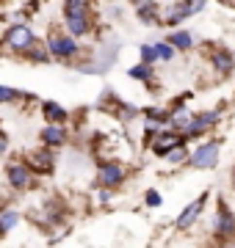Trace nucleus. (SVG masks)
I'll use <instances>...</instances> for the list:
<instances>
[{
    "mask_svg": "<svg viewBox=\"0 0 235 248\" xmlns=\"http://www.w3.org/2000/svg\"><path fill=\"white\" fill-rule=\"evenodd\" d=\"M91 6L86 0H67L64 3V19H72V17H89Z\"/></svg>",
    "mask_w": 235,
    "mask_h": 248,
    "instance_id": "obj_13",
    "label": "nucleus"
},
{
    "mask_svg": "<svg viewBox=\"0 0 235 248\" xmlns=\"http://www.w3.org/2000/svg\"><path fill=\"white\" fill-rule=\"evenodd\" d=\"M6 149H9V135L3 133L0 135V152H6Z\"/></svg>",
    "mask_w": 235,
    "mask_h": 248,
    "instance_id": "obj_27",
    "label": "nucleus"
},
{
    "mask_svg": "<svg viewBox=\"0 0 235 248\" xmlns=\"http://www.w3.org/2000/svg\"><path fill=\"white\" fill-rule=\"evenodd\" d=\"M216 234L218 237H235V215L224 202H218V215H216Z\"/></svg>",
    "mask_w": 235,
    "mask_h": 248,
    "instance_id": "obj_7",
    "label": "nucleus"
},
{
    "mask_svg": "<svg viewBox=\"0 0 235 248\" xmlns=\"http://www.w3.org/2000/svg\"><path fill=\"white\" fill-rule=\"evenodd\" d=\"M155 58H158V53H155V47H152V45H144V47H141V63L152 66Z\"/></svg>",
    "mask_w": 235,
    "mask_h": 248,
    "instance_id": "obj_21",
    "label": "nucleus"
},
{
    "mask_svg": "<svg viewBox=\"0 0 235 248\" xmlns=\"http://www.w3.org/2000/svg\"><path fill=\"white\" fill-rule=\"evenodd\" d=\"M205 202H208V193H202L197 199V202H191L188 207H185V210H183L180 215H177V221H174V226H177V229H188L191 223L197 221L199 215H202V210H205Z\"/></svg>",
    "mask_w": 235,
    "mask_h": 248,
    "instance_id": "obj_4",
    "label": "nucleus"
},
{
    "mask_svg": "<svg viewBox=\"0 0 235 248\" xmlns=\"http://www.w3.org/2000/svg\"><path fill=\"white\" fill-rule=\"evenodd\" d=\"M122 179H125V169H122L119 163H105V166L100 169V185L117 187Z\"/></svg>",
    "mask_w": 235,
    "mask_h": 248,
    "instance_id": "obj_8",
    "label": "nucleus"
},
{
    "mask_svg": "<svg viewBox=\"0 0 235 248\" xmlns=\"http://www.w3.org/2000/svg\"><path fill=\"white\" fill-rule=\"evenodd\" d=\"M188 157V155H185V149H174V152H169V155H166V160H169V163H183V160Z\"/></svg>",
    "mask_w": 235,
    "mask_h": 248,
    "instance_id": "obj_23",
    "label": "nucleus"
},
{
    "mask_svg": "<svg viewBox=\"0 0 235 248\" xmlns=\"http://www.w3.org/2000/svg\"><path fill=\"white\" fill-rule=\"evenodd\" d=\"M169 45L174 47V50H191V33H185V31H174V33H169V39H166Z\"/></svg>",
    "mask_w": 235,
    "mask_h": 248,
    "instance_id": "obj_15",
    "label": "nucleus"
},
{
    "mask_svg": "<svg viewBox=\"0 0 235 248\" xmlns=\"http://www.w3.org/2000/svg\"><path fill=\"white\" fill-rule=\"evenodd\" d=\"M202 9H205V0H199V3L194 0V3H188V14H197V11H202Z\"/></svg>",
    "mask_w": 235,
    "mask_h": 248,
    "instance_id": "obj_26",
    "label": "nucleus"
},
{
    "mask_svg": "<svg viewBox=\"0 0 235 248\" xmlns=\"http://www.w3.org/2000/svg\"><path fill=\"white\" fill-rule=\"evenodd\" d=\"M3 45L11 47V50H17V53H31L34 47H36V36L28 25H11L3 36Z\"/></svg>",
    "mask_w": 235,
    "mask_h": 248,
    "instance_id": "obj_1",
    "label": "nucleus"
},
{
    "mask_svg": "<svg viewBox=\"0 0 235 248\" xmlns=\"http://www.w3.org/2000/svg\"><path fill=\"white\" fill-rule=\"evenodd\" d=\"M67 31H69V36H86V33H89V17L67 19Z\"/></svg>",
    "mask_w": 235,
    "mask_h": 248,
    "instance_id": "obj_16",
    "label": "nucleus"
},
{
    "mask_svg": "<svg viewBox=\"0 0 235 248\" xmlns=\"http://www.w3.org/2000/svg\"><path fill=\"white\" fill-rule=\"evenodd\" d=\"M218 163V143L216 141H208L202 143V146H197L194 149V155H191V166L199 171H208V169H216Z\"/></svg>",
    "mask_w": 235,
    "mask_h": 248,
    "instance_id": "obj_3",
    "label": "nucleus"
},
{
    "mask_svg": "<svg viewBox=\"0 0 235 248\" xmlns=\"http://www.w3.org/2000/svg\"><path fill=\"white\" fill-rule=\"evenodd\" d=\"M47 45H50V53L55 55V58H72L75 53H78V45H75V36L69 33H58V31H50V36H47Z\"/></svg>",
    "mask_w": 235,
    "mask_h": 248,
    "instance_id": "obj_2",
    "label": "nucleus"
},
{
    "mask_svg": "<svg viewBox=\"0 0 235 248\" xmlns=\"http://www.w3.org/2000/svg\"><path fill=\"white\" fill-rule=\"evenodd\" d=\"M213 63H216L218 72H224V75H227V72L233 69V55L227 53V50H218V53L213 55Z\"/></svg>",
    "mask_w": 235,
    "mask_h": 248,
    "instance_id": "obj_18",
    "label": "nucleus"
},
{
    "mask_svg": "<svg viewBox=\"0 0 235 248\" xmlns=\"http://www.w3.org/2000/svg\"><path fill=\"white\" fill-rule=\"evenodd\" d=\"M6 179H9V185L14 190H25L28 182H31V169L25 163H9L6 166Z\"/></svg>",
    "mask_w": 235,
    "mask_h": 248,
    "instance_id": "obj_5",
    "label": "nucleus"
},
{
    "mask_svg": "<svg viewBox=\"0 0 235 248\" xmlns=\"http://www.w3.org/2000/svg\"><path fill=\"white\" fill-rule=\"evenodd\" d=\"M216 122H218V110L197 113L194 116V122H191V127H188V133H185V138H188V135H197V133H205V130H210Z\"/></svg>",
    "mask_w": 235,
    "mask_h": 248,
    "instance_id": "obj_9",
    "label": "nucleus"
},
{
    "mask_svg": "<svg viewBox=\"0 0 235 248\" xmlns=\"http://www.w3.org/2000/svg\"><path fill=\"white\" fill-rule=\"evenodd\" d=\"M17 97H25V94H19V91L9 89V86H0V102H11V99Z\"/></svg>",
    "mask_w": 235,
    "mask_h": 248,
    "instance_id": "obj_22",
    "label": "nucleus"
},
{
    "mask_svg": "<svg viewBox=\"0 0 235 248\" xmlns=\"http://www.w3.org/2000/svg\"><path fill=\"white\" fill-rule=\"evenodd\" d=\"M147 204H150V207H158V204H161V193H158V190H150V193H147Z\"/></svg>",
    "mask_w": 235,
    "mask_h": 248,
    "instance_id": "obj_25",
    "label": "nucleus"
},
{
    "mask_svg": "<svg viewBox=\"0 0 235 248\" xmlns=\"http://www.w3.org/2000/svg\"><path fill=\"white\" fill-rule=\"evenodd\" d=\"M180 146H183V138L177 133H155V138H152V152L161 155V157H166L169 152L180 149Z\"/></svg>",
    "mask_w": 235,
    "mask_h": 248,
    "instance_id": "obj_6",
    "label": "nucleus"
},
{
    "mask_svg": "<svg viewBox=\"0 0 235 248\" xmlns=\"http://www.w3.org/2000/svg\"><path fill=\"white\" fill-rule=\"evenodd\" d=\"M42 141H45L47 146H64L67 130H64L61 124H47L45 130H42Z\"/></svg>",
    "mask_w": 235,
    "mask_h": 248,
    "instance_id": "obj_11",
    "label": "nucleus"
},
{
    "mask_svg": "<svg viewBox=\"0 0 235 248\" xmlns=\"http://www.w3.org/2000/svg\"><path fill=\"white\" fill-rule=\"evenodd\" d=\"M133 80H150L152 78V66H147V63H136V66H130V72H127Z\"/></svg>",
    "mask_w": 235,
    "mask_h": 248,
    "instance_id": "obj_20",
    "label": "nucleus"
},
{
    "mask_svg": "<svg viewBox=\"0 0 235 248\" xmlns=\"http://www.w3.org/2000/svg\"><path fill=\"white\" fill-rule=\"evenodd\" d=\"M25 166L31 171H36V174H47V171L53 169V160H50V155H45V149H39L25 157Z\"/></svg>",
    "mask_w": 235,
    "mask_h": 248,
    "instance_id": "obj_10",
    "label": "nucleus"
},
{
    "mask_svg": "<svg viewBox=\"0 0 235 248\" xmlns=\"http://www.w3.org/2000/svg\"><path fill=\"white\" fill-rule=\"evenodd\" d=\"M25 55L31 58V61H47V53L42 50V47H34V50H31V53H25Z\"/></svg>",
    "mask_w": 235,
    "mask_h": 248,
    "instance_id": "obj_24",
    "label": "nucleus"
},
{
    "mask_svg": "<svg viewBox=\"0 0 235 248\" xmlns=\"http://www.w3.org/2000/svg\"><path fill=\"white\" fill-rule=\"evenodd\" d=\"M155 53H158V61H172L174 58V47L169 42H155Z\"/></svg>",
    "mask_w": 235,
    "mask_h": 248,
    "instance_id": "obj_19",
    "label": "nucleus"
},
{
    "mask_svg": "<svg viewBox=\"0 0 235 248\" xmlns=\"http://www.w3.org/2000/svg\"><path fill=\"white\" fill-rule=\"evenodd\" d=\"M233 179H235V174H233Z\"/></svg>",
    "mask_w": 235,
    "mask_h": 248,
    "instance_id": "obj_28",
    "label": "nucleus"
},
{
    "mask_svg": "<svg viewBox=\"0 0 235 248\" xmlns=\"http://www.w3.org/2000/svg\"><path fill=\"white\" fill-rule=\"evenodd\" d=\"M136 11H138V17L144 19V22H158L161 6H158V3H136Z\"/></svg>",
    "mask_w": 235,
    "mask_h": 248,
    "instance_id": "obj_14",
    "label": "nucleus"
},
{
    "mask_svg": "<svg viewBox=\"0 0 235 248\" xmlns=\"http://www.w3.org/2000/svg\"><path fill=\"white\" fill-rule=\"evenodd\" d=\"M17 221H19V213H17V210H11V207H6L3 215H0V232H3V234H9Z\"/></svg>",
    "mask_w": 235,
    "mask_h": 248,
    "instance_id": "obj_17",
    "label": "nucleus"
},
{
    "mask_svg": "<svg viewBox=\"0 0 235 248\" xmlns=\"http://www.w3.org/2000/svg\"><path fill=\"white\" fill-rule=\"evenodd\" d=\"M42 113H45V119L50 124H61L67 122V110H64L58 102H53V99H47V102H42Z\"/></svg>",
    "mask_w": 235,
    "mask_h": 248,
    "instance_id": "obj_12",
    "label": "nucleus"
}]
</instances>
